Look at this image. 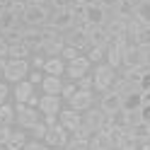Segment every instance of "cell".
I'll list each match as a JSON object with an SVG mask.
<instances>
[{"label": "cell", "instance_id": "cell-6", "mask_svg": "<svg viewBox=\"0 0 150 150\" xmlns=\"http://www.w3.org/2000/svg\"><path fill=\"white\" fill-rule=\"evenodd\" d=\"M49 27H53V29H58L61 34L70 32L73 27H75L70 7H63V10H51V17H49Z\"/></svg>", "mask_w": 150, "mask_h": 150}, {"label": "cell", "instance_id": "cell-7", "mask_svg": "<svg viewBox=\"0 0 150 150\" xmlns=\"http://www.w3.org/2000/svg\"><path fill=\"white\" fill-rule=\"evenodd\" d=\"M90 68H92V63H90L87 56H78L75 61H70L68 65H65V75H63V78H65V80L78 82L82 75H87V73H90Z\"/></svg>", "mask_w": 150, "mask_h": 150}, {"label": "cell", "instance_id": "cell-49", "mask_svg": "<svg viewBox=\"0 0 150 150\" xmlns=\"http://www.w3.org/2000/svg\"><path fill=\"white\" fill-rule=\"evenodd\" d=\"M10 133H12V126H5V124H0V145H3L5 140L10 138Z\"/></svg>", "mask_w": 150, "mask_h": 150}, {"label": "cell", "instance_id": "cell-35", "mask_svg": "<svg viewBox=\"0 0 150 150\" xmlns=\"http://www.w3.org/2000/svg\"><path fill=\"white\" fill-rule=\"evenodd\" d=\"M75 92H78V82H73V80H63V90H61V99L68 102Z\"/></svg>", "mask_w": 150, "mask_h": 150}, {"label": "cell", "instance_id": "cell-56", "mask_svg": "<svg viewBox=\"0 0 150 150\" xmlns=\"http://www.w3.org/2000/svg\"><path fill=\"white\" fill-rule=\"evenodd\" d=\"M78 3H80L82 7H90V5H97L99 0H78Z\"/></svg>", "mask_w": 150, "mask_h": 150}, {"label": "cell", "instance_id": "cell-31", "mask_svg": "<svg viewBox=\"0 0 150 150\" xmlns=\"http://www.w3.org/2000/svg\"><path fill=\"white\" fill-rule=\"evenodd\" d=\"M17 121V114H15V104H3L0 107V124H5V126H12Z\"/></svg>", "mask_w": 150, "mask_h": 150}, {"label": "cell", "instance_id": "cell-34", "mask_svg": "<svg viewBox=\"0 0 150 150\" xmlns=\"http://www.w3.org/2000/svg\"><path fill=\"white\" fill-rule=\"evenodd\" d=\"M104 53H107V49H99V46H92V49L85 53L87 58H90V63H104Z\"/></svg>", "mask_w": 150, "mask_h": 150}, {"label": "cell", "instance_id": "cell-42", "mask_svg": "<svg viewBox=\"0 0 150 150\" xmlns=\"http://www.w3.org/2000/svg\"><path fill=\"white\" fill-rule=\"evenodd\" d=\"M78 90H92L95 92V80H92V75H82V78L78 80Z\"/></svg>", "mask_w": 150, "mask_h": 150}, {"label": "cell", "instance_id": "cell-44", "mask_svg": "<svg viewBox=\"0 0 150 150\" xmlns=\"http://www.w3.org/2000/svg\"><path fill=\"white\" fill-rule=\"evenodd\" d=\"M10 97H12V92H10V87H7V82L3 80V82H0V107L7 104V102H10Z\"/></svg>", "mask_w": 150, "mask_h": 150}, {"label": "cell", "instance_id": "cell-55", "mask_svg": "<svg viewBox=\"0 0 150 150\" xmlns=\"http://www.w3.org/2000/svg\"><path fill=\"white\" fill-rule=\"evenodd\" d=\"M143 65L150 70V46H145V49H143Z\"/></svg>", "mask_w": 150, "mask_h": 150}, {"label": "cell", "instance_id": "cell-46", "mask_svg": "<svg viewBox=\"0 0 150 150\" xmlns=\"http://www.w3.org/2000/svg\"><path fill=\"white\" fill-rule=\"evenodd\" d=\"M22 150H49V145H46L44 140H27V145Z\"/></svg>", "mask_w": 150, "mask_h": 150}, {"label": "cell", "instance_id": "cell-60", "mask_svg": "<svg viewBox=\"0 0 150 150\" xmlns=\"http://www.w3.org/2000/svg\"><path fill=\"white\" fill-rule=\"evenodd\" d=\"M128 3H131V5H133V7H136V5L140 3V0H128Z\"/></svg>", "mask_w": 150, "mask_h": 150}, {"label": "cell", "instance_id": "cell-38", "mask_svg": "<svg viewBox=\"0 0 150 150\" xmlns=\"http://www.w3.org/2000/svg\"><path fill=\"white\" fill-rule=\"evenodd\" d=\"M5 10H10L12 15H17V17H22V12L27 10V0H12V3L7 5Z\"/></svg>", "mask_w": 150, "mask_h": 150}, {"label": "cell", "instance_id": "cell-26", "mask_svg": "<svg viewBox=\"0 0 150 150\" xmlns=\"http://www.w3.org/2000/svg\"><path fill=\"white\" fill-rule=\"evenodd\" d=\"M17 27H24L22 20L17 15H12L10 10H3V15H0V34L7 32V29H17Z\"/></svg>", "mask_w": 150, "mask_h": 150}, {"label": "cell", "instance_id": "cell-14", "mask_svg": "<svg viewBox=\"0 0 150 150\" xmlns=\"http://www.w3.org/2000/svg\"><path fill=\"white\" fill-rule=\"evenodd\" d=\"M58 124L68 131V133H73V131L82 124V114H80V111H75V109H70V107L68 109H61L58 111Z\"/></svg>", "mask_w": 150, "mask_h": 150}, {"label": "cell", "instance_id": "cell-1", "mask_svg": "<svg viewBox=\"0 0 150 150\" xmlns=\"http://www.w3.org/2000/svg\"><path fill=\"white\" fill-rule=\"evenodd\" d=\"M51 17V7L49 5H27V10L22 12V24L24 27H46Z\"/></svg>", "mask_w": 150, "mask_h": 150}, {"label": "cell", "instance_id": "cell-57", "mask_svg": "<svg viewBox=\"0 0 150 150\" xmlns=\"http://www.w3.org/2000/svg\"><path fill=\"white\" fill-rule=\"evenodd\" d=\"M5 63H7V58H0V82L5 80V73H3V68H5Z\"/></svg>", "mask_w": 150, "mask_h": 150}, {"label": "cell", "instance_id": "cell-39", "mask_svg": "<svg viewBox=\"0 0 150 150\" xmlns=\"http://www.w3.org/2000/svg\"><path fill=\"white\" fill-rule=\"evenodd\" d=\"M70 138H75V140H87V143H90V138H92V131H87L85 126H78V128H75L73 131V133H70Z\"/></svg>", "mask_w": 150, "mask_h": 150}, {"label": "cell", "instance_id": "cell-5", "mask_svg": "<svg viewBox=\"0 0 150 150\" xmlns=\"http://www.w3.org/2000/svg\"><path fill=\"white\" fill-rule=\"evenodd\" d=\"M29 70H32V63L29 61H15V58H7L5 68H3L5 80L12 82V85H15V82H20V80H27Z\"/></svg>", "mask_w": 150, "mask_h": 150}, {"label": "cell", "instance_id": "cell-25", "mask_svg": "<svg viewBox=\"0 0 150 150\" xmlns=\"http://www.w3.org/2000/svg\"><path fill=\"white\" fill-rule=\"evenodd\" d=\"M22 41L27 46H39L44 39H41V27H22Z\"/></svg>", "mask_w": 150, "mask_h": 150}, {"label": "cell", "instance_id": "cell-53", "mask_svg": "<svg viewBox=\"0 0 150 150\" xmlns=\"http://www.w3.org/2000/svg\"><path fill=\"white\" fill-rule=\"evenodd\" d=\"M140 90H150V70H145L140 78Z\"/></svg>", "mask_w": 150, "mask_h": 150}, {"label": "cell", "instance_id": "cell-28", "mask_svg": "<svg viewBox=\"0 0 150 150\" xmlns=\"http://www.w3.org/2000/svg\"><path fill=\"white\" fill-rule=\"evenodd\" d=\"M3 145H5L7 150H22V148L27 145V133H24V131H12L10 138H7Z\"/></svg>", "mask_w": 150, "mask_h": 150}, {"label": "cell", "instance_id": "cell-11", "mask_svg": "<svg viewBox=\"0 0 150 150\" xmlns=\"http://www.w3.org/2000/svg\"><path fill=\"white\" fill-rule=\"evenodd\" d=\"M68 140H70V133H68V131H65L61 124H56V126H51V128H49V133H46L44 143L49 145V148H58V150H63Z\"/></svg>", "mask_w": 150, "mask_h": 150}, {"label": "cell", "instance_id": "cell-33", "mask_svg": "<svg viewBox=\"0 0 150 150\" xmlns=\"http://www.w3.org/2000/svg\"><path fill=\"white\" fill-rule=\"evenodd\" d=\"M0 36H3L10 46H12V44H20V41H22V27H17V29H7V32H3Z\"/></svg>", "mask_w": 150, "mask_h": 150}, {"label": "cell", "instance_id": "cell-8", "mask_svg": "<svg viewBox=\"0 0 150 150\" xmlns=\"http://www.w3.org/2000/svg\"><path fill=\"white\" fill-rule=\"evenodd\" d=\"M82 126L87 131H92V133H95V131H102L107 126V114L99 107H92L87 111H82Z\"/></svg>", "mask_w": 150, "mask_h": 150}, {"label": "cell", "instance_id": "cell-12", "mask_svg": "<svg viewBox=\"0 0 150 150\" xmlns=\"http://www.w3.org/2000/svg\"><path fill=\"white\" fill-rule=\"evenodd\" d=\"M97 107L104 111L107 116L111 114H116V111H121V95H116L114 90H107V92H102V97L97 102Z\"/></svg>", "mask_w": 150, "mask_h": 150}, {"label": "cell", "instance_id": "cell-52", "mask_svg": "<svg viewBox=\"0 0 150 150\" xmlns=\"http://www.w3.org/2000/svg\"><path fill=\"white\" fill-rule=\"evenodd\" d=\"M7 51H10V44L0 36V58H7Z\"/></svg>", "mask_w": 150, "mask_h": 150}, {"label": "cell", "instance_id": "cell-61", "mask_svg": "<svg viewBox=\"0 0 150 150\" xmlns=\"http://www.w3.org/2000/svg\"><path fill=\"white\" fill-rule=\"evenodd\" d=\"M49 150H58V148H49Z\"/></svg>", "mask_w": 150, "mask_h": 150}, {"label": "cell", "instance_id": "cell-43", "mask_svg": "<svg viewBox=\"0 0 150 150\" xmlns=\"http://www.w3.org/2000/svg\"><path fill=\"white\" fill-rule=\"evenodd\" d=\"M78 56H82V53L75 49V46H65V49H63V53H61V58L70 63V61H75V58H78Z\"/></svg>", "mask_w": 150, "mask_h": 150}, {"label": "cell", "instance_id": "cell-37", "mask_svg": "<svg viewBox=\"0 0 150 150\" xmlns=\"http://www.w3.org/2000/svg\"><path fill=\"white\" fill-rule=\"evenodd\" d=\"M136 46H140V49H145V46H150V27H143L138 34H136Z\"/></svg>", "mask_w": 150, "mask_h": 150}, {"label": "cell", "instance_id": "cell-59", "mask_svg": "<svg viewBox=\"0 0 150 150\" xmlns=\"http://www.w3.org/2000/svg\"><path fill=\"white\" fill-rule=\"evenodd\" d=\"M10 3H12V0H0V7H3V10H5V7L10 5Z\"/></svg>", "mask_w": 150, "mask_h": 150}, {"label": "cell", "instance_id": "cell-51", "mask_svg": "<svg viewBox=\"0 0 150 150\" xmlns=\"http://www.w3.org/2000/svg\"><path fill=\"white\" fill-rule=\"evenodd\" d=\"M39 99H41V97H36V92H32V95H29V99H27V107L39 109Z\"/></svg>", "mask_w": 150, "mask_h": 150}, {"label": "cell", "instance_id": "cell-4", "mask_svg": "<svg viewBox=\"0 0 150 150\" xmlns=\"http://www.w3.org/2000/svg\"><path fill=\"white\" fill-rule=\"evenodd\" d=\"M15 114H17V126H20L22 131H29L34 124L41 121V111L27 107L24 102H15Z\"/></svg>", "mask_w": 150, "mask_h": 150}, {"label": "cell", "instance_id": "cell-3", "mask_svg": "<svg viewBox=\"0 0 150 150\" xmlns=\"http://www.w3.org/2000/svg\"><path fill=\"white\" fill-rule=\"evenodd\" d=\"M119 75V70H114L111 65H107V63H97L95 65V73H92V80H95V90L99 92H107V90H111V82H114V78Z\"/></svg>", "mask_w": 150, "mask_h": 150}, {"label": "cell", "instance_id": "cell-48", "mask_svg": "<svg viewBox=\"0 0 150 150\" xmlns=\"http://www.w3.org/2000/svg\"><path fill=\"white\" fill-rule=\"evenodd\" d=\"M41 121L51 128V126H56V124H58V114H41Z\"/></svg>", "mask_w": 150, "mask_h": 150}, {"label": "cell", "instance_id": "cell-45", "mask_svg": "<svg viewBox=\"0 0 150 150\" xmlns=\"http://www.w3.org/2000/svg\"><path fill=\"white\" fill-rule=\"evenodd\" d=\"M75 3H78V0H49V7L51 10H63V7H70Z\"/></svg>", "mask_w": 150, "mask_h": 150}, {"label": "cell", "instance_id": "cell-22", "mask_svg": "<svg viewBox=\"0 0 150 150\" xmlns=\"http://www.w3.org/2000/svg\"><path fill=\"white\" fill-rule=\"evenodd\" d=\"M7 58H15V61H29V58H32V46H27L24 41L12 44L10 51H7Z\"/></svg>", "mask_w": 150, "mask_h": 150}, {"label": "cell", "instance_id": "cell-20", "mask_svg": "<svg viewBox=\"0 0 150 150\" xmlns=\"http://www.w3.org/2000/svg\"><path fill=\"white\" fill-rule=\"evenodd\" d=\"M34 92V85L29 80H20V82H15V90H12V99L15 102H24L27 104V99H29V95Z\"/></svg>", "mask_w": 150, "mask_h": 150}, {"label": "cell", "instance_id": "cell-21", "mask_svg": "<svg viewBox=\"0 0 150 150\" xmlns=\"http://www.w3.org/2000/svg\"><path fill=\"white\" fill-rule=\"evenodd\" d=\"M44 44V51L49 58H53V56H61L63 49H65V39H63V34H58L56 39H49V41H41Z\"/></svg>", "mask_w": 150, "mask_h": 150}, {"label": "cell", "instance_id": "cell-58", "mask_svg": "<svg viewBox=\"0 0 150 150\" xmlns=\"http://www.w3.org/2000/svg\"><path fill=\"white\" fill-rule=\"evenodd\" d=\"M27 5H49V0H27Z\"/></svg>", "mask_w": 150, "mask_h": 150}, {"label": "cell", "instance_id": "cell-47", "mask_svg": "<svg viewBox=\"0 0 150 150\" xmlns=\"http://www.w3.org/2000/svg\"><path fill=\"white\" fill-rule=\"evenodd\" d=\"M29 63H32V68H36V70H44L46 56H32V58H29Z\"/></svg>", "mask_w": 150, "mask_h": 150}, {"label": "cell", "instance_id": "cell-41", "mask_svg": "<svg viewBox=\"0 0 150 150\" xmlns=\"http://www.w3.org/2000/svg\"><path fill=\"white\" fill-rule=\"evenodd\" d=\"M44 78H46V75H44V70H36V68H32V70H29V75H27V80H29L34 87H36V85H41V82H44Z\"/></svg>", "mask_w": 150, "mask_h": 150}, {"label": "cell", "instance_id": "cell-29", "mask_svg": "<svg viewBox=\"0 0 150 150\" xmlns=\"http://www.w3.org/2000/svg\"><path fill=\"white\" fill-rule=\"evenodd\" d=\"M136 20L143 27H150V0H140L136 5Z\"/></svg>", "mask_w": 150, "mask_h": 150}, {"label": "cell", "instance_id": "cell-10", "mask_svg": "<svg viewBox=\"0 0 150 150\" xmlns=\"http://www.w3.org/2000/svg\"><path fill=\"white\" fill-rule=\"evenodd\" d=\"M68 107L75 109V111H80V114L87 111V109H92V107H95V92H92V90H78L68 99Z\"/></svg>", "mask_w": 150, "mask_h": 150}, {"label": "cell", "instance_id": "cell-27", "mask_svg": "<svg viewBox=\"0 0 150 150\" xmlns=\"http://www.w3.org/2000/svg\"><path fill=\"white\" fill-rule=\"evenodd\" d=\"M104 29L109 32L111 39H119V36H126V22L119 20V17H109V22L104 24Z\"/></svg>", "mask_w": 150, "mask_h": 150}, {"label": "cell", "instance_id": "cell-9", "mask_svg": "<svg viewBox=\"0 0 150 150\" xmlns=\"http://www.w3.org/2000/svg\"><path fill=\"white\" fill-rule=\"evenodd\" d=\"M109 17H111V12L107 7H102L99 3L85 7V24H90V27H104L109 22Z\"/></svg>", "mask_w": 150, "mask_h": 150}, {"label": "cell", "instance_id": "cell-40", "mask_svg": "<svg viewBox=\"0 0 150 150\" xmlns=\"http://www.w3.org/2000/svg\"><path fill=\"white\" fill-rule=\"evenodd\" d=\"M63 150H90V143H87V140H75V138H70L68 143H65Z\"/></svg>", "mask_w": 150, "mask_h": 150}, {"label": "cell", "instance_id": "cell-13", "mask_svg": "<svg viewBox=\"0 0 150 150\" xmlns=\"http://www.w3.org/2000/svg\"><path fill=\"white\" fill-rule=\"evenodd\" d=\"M143 107V90L140 87H133L121 95V109L124 111H140Z\"/></svg>", "mask_w": 150, "mask_h": 150}, {"label": "cell", "instance_id": "cell-2", "mask_svg": "<svg viewBox=\"0 0 150 150\" xmlns=\"http://www.w3.org/2000/svg\"><path fill=\"white\" fill-rule=\"evenodd\" d=\"M63 39H65V46H75L82 56L92 49V44H90V39H87V24H75L70 32L63 34Z\"/></svg>", "mask_w": 150, "mask_h": 150}, {"label": "cell", "instance_id": "cell-15", "mask_svg": "<svg viewBox=\"0 0 150 150\" xmlns=\"http://www.w3.org/2000/svg\"><path fill=\"white\" fill-rule=\"evenodd\" d=\"M90 148H95V150H114V138H111V131H109V128L95 131L92 138H90Z\"/></svg>", "mask_w": 150, "mask_h": 150}, {"label": "cell", "instance_id": "cell-30", "mask_svg": "<svg viewBox=\"0 0 150 150\" xmlns=\"http://www.w3.org/2000/svg\"><path fill=\"white\" fill-rule=\"evenodd\" d=\"M104 58H107V65H111L114 70H119V68H121V58H124V53H121L114 44H109V49H107V53H104Z\"/></svg>", "mask_w": 150, "mask_h": 150}, {"label": "cell", "instance_id": "cell-19", "mask_svg": "<svg viewBox=\"0 0 150 150\" xmlns=\"http://www.w3.org/2000/svg\"><path fill=\"white\" fill-rule=\"evenodd\" d=\"M39 111H41V114H58V111H61V97L58 95H41Z\"/></svg>", "mask_w": 150, "mask_h": 150}, {"label": "cell", "instance_id": "cell-24", "mask_svg": "<svg viewBox=\"0 0 150 150\" xmlns=\"http://www.w3.org/2000/svg\"><path fill=\"white\" fill-rule=\"evenodd\" d=\"M111 17H119V20H124V22H128V20H133L136 17V7L128 3V0H121V3L111 10Z\"/></svg>", "mask_w": 150, "mask_h": 150}, {"label": "cell", "instance_id": "cell-36", "mask_svg": "<svg viewBox=\"0 0 150 150\" xmlns=\"http://www.w3.org/2000/svg\"><path fill=\"white\" fill-rule=\"evenodd\" d=\"M29 133L34 136V140H44L46 133H49V126H46L44 121H39V124H34V126L29 128Z\"/></svg>", "mask_w": 150, "mask_h": 150}, {"label": "cell", "instance_id": "cell-17", "mask_svg": "<svg viewBox=\"0 0 150 150\" xmlns=\"http://www.w3.org/2000/svg\"><path fill=\"white\" fill-rule=\"evenodd\" d=\"M121 65L124 68H140L143 65V49L140 46H131L124 53V58H121Z\"/></svg>", "mask_w": 150, "mask_h": 150}, {"label": "cell", "instance_id": "cell-16", "mask_svg": "<svg viewBox=\"0 0 150 150\" xmlns=\"http://www.w3.org/2000/svg\"><path fill=\"white\" fill-rule=\"evenodd\" d=\"M87 39L92 46H99V49H109V44H111V36L104 27H90L87 24Z\"/></svg>", "mask_w": 150, "mask_h": 150}, {"label": "cell", "instance_id": "cell-23", "mask_svg": "<svg viewBox=\"0 0 150 150\" xmlns=\"http://www.w3.org/2000/svg\"><path fill=\"white\" fill-rule=\"evenodd\" d=\"M41 90H44V95H58V97H61L63 78H56V75H46L44 82H41Z\"/></svg>", "mask_w": 150, "mask_h": 150}, {"label": "cell", "instance_id": "cell-50", "mask_svg": "<svg viewBox=\"0 0 150 150\" xmlns=\"http://www.w3.org/2000/svg\"><path fill=\"white\" fill-rule=\"evenodd\" d=\"M140 121H143V124H150V104L140 107Z\"/></svg>", "mask_w": 150, "mask_h": 150}, {"label": "cell", "instance_id": "cell-18", "mask_svg": "<svg viewBox=\"0 0 150 150\" xmlns=\"http://www.w3.org/2000/svg\"><path fill=\"white\" fill-rule=\"evenodd\" d=\"M65 63L61 56H53V58H46L44 63V75H56V78H63L65 75Z\"/></svg>", "mask_w": 150, "mask_h": 150}, {"label": "cell", "instance_id": "cell-32", "mask_svg": "<svg viewBox=\"0 0 150 150\" xmlns=\"http://www.w3.org/2000/svg\"><path fill=\"white\" fill-rule=\"evenodd\" d=\"M131 136L136 138V143L138 140H150V124H136V126H131Z\"/></svg>", "mask_w": 150, "mask_h": 150}, {"label": "cell", "instance_id": "cell-54", "mask_svg": "<svg viewBox=\"0 0 150 150\" xmlns=\"http://www.w3.org/2000/svg\"><path fill=\"white\" fill-rule=\"evenodd\" d=\"M119 3H121V0H99V5H102V7H107V10H109V12H111V10H114V7H116Z\"/></svg>", "mask_w": 150, "mask_h": 150}]
</instances>
